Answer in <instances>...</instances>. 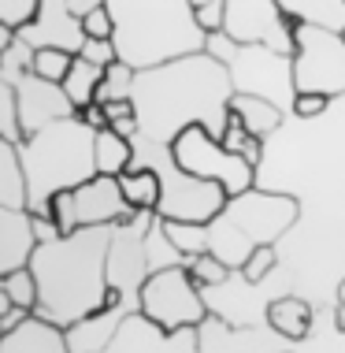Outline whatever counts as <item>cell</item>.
I'll return each instance as SVG.
<instances>
[{
  "instance_id": "6da1fadb",
  "label": "cell",
  "mask_w": 345,
  "mask_h": 353,
  "mask_svg": "<svg viewBox=\"0 0 345 353\" xmlns=\"http://www.w3.org/2000/svg\"><path fill=\"white\" fill-rule=\"evenodd\" d=\"M234 82L212 52H189L134 74L130 101L138 108V138L171 145L186 127L223 138Z\"/></svg>"
},
{
  "instance_id": "7a4b0ae2",
  "label": "cell",
  "mask_w": 345,
  "mask_h": 353,
  "mask_svg": "<svg viewBox=\"0 0 345 353\" xmlns=\"http://www.w3.org/2000/svg\"><path fill=\"white\" fill-rule=\"evenodd\" d=\"M115 223L79 227L74 234H60L56 242H37L30 272L37 279L34 316L71 327L112 301L108 283V242Z\"/></svg>"
},
{
  "instance_id": "3957f363",
  "label": "cell",
  "mask_w": 345,
  "mask_h": 353,
  "mask_svg": "<svg viewBox=\"0 0 345 353\" xmlns=\"http://www.w3.org/2000/svg\"><path fill=\"white\" fill-rule=\"evenodd\" d=\"M112 12V45L134 71L156 68L189 52H205L208 34L189 0H104Z\"/></svg>"
},
{
  "instance_id": "277c9868",
  "label": "cell",
  "mask_w": 345,
  "mask_h": 353,
  "mask_svg": "<svg viewBox=\"0 0 345 353\" xmlns=\"http://www.w3.org/2000/svg\"><path fill=\"white\" fill-rule=\"evenodd\" d=\"M97 130L82 116L56 119L19 141V160L26 175V212L52 216V197L60 190H79L97 175Z\"/></svg>"
},
{
  "instance_id": "5b68a950",
  "label": "cell",
  "mask_w": 345,
  "mask_h": 353,
  "mask_svg": "<svg viewBox=\"0 0 345 353\" xmlns=\"http://www.w3.org/2000/svg\"><path fill=\"white\" fill-rule=\"evenodd\" d=\"M301 223V201L293 194L253 186L238 197H227L223 212L208 223V245L230 272H242L256 245H279Z\"/></svg>"
},
{
  "instance_id": "8992f818",
  "label": "cell",
  "mask_w": 345,
  "mask_h": 353,
  "mask_svg": "<svg viewBox=\"0 0 345 353\" xmlns=\"http://www.w3.org/2000/svg\"><path fill=\"white\" fill-rule=\"evenodd\" d=\"M130 168H152L160 179V201L156 216L160 219H182V223H212L227 205V190L212 179H197L182 171L171 157V145L160 141L134 138V160Z\"/></svg>"
},
{
  "instance_id": "52a82bcc",
  "label": "cell",
  "mask_w": 345,
  "mask_h": 353,
  "mask_svg": "<svg viewBox=\"0 0 345 353\" xmlns=\"http://www.w3.org/2000/svg\"><path fill=\"white\" fill-rule=\"evenodd\" d=\"M205 52H212L219 63L230 71V82H234V93H253V97H267L271 104L290 116L293 112V56L275 52L267 45H238L230 41L223 30L208 34Z\"/></svg>"
},
{
  "instance_id": "ba28073f",
  "label": "cell",
  "mask_w": 345,
  "mask_h": 353,
  "mask_svg": "<svg viewBox=\"0 0 345 353\" xmlns=\"http://www.w3.org/2000/svg\"><path fill=\"white\" fill-rule=\"evenodd\" d=\"M293 85L297 93L345 97V37L320 23H297Z\"/></svg>"
},
{
  "instance_id": "9c48e42d",
  "label": "cell",
  "mask_w": 345,
  "mask_h": 353,
  "mask_svg": "<svg viewBox=\"0 0 345 353\" xmlns=\"http://www.w3.org/2000/svg\"><path fill=\"white\" fill-rule=\"evenodd\" d=\"M171 157H175V164L182 171H189V175L197 179H212L227 190L230 197L245 194V190L256 186V168L249 164L245 157H238V152H230L223 141L216 134H208L205 127H186L182 134L171 141Z\"/></svg>"
},
{
  "instance_id": "30bf717a",
  "label": "cell",
  "mask_w": 345,
  "mask_h": 353,
  "mask_svg": "<svg viewBox=\"0 0 345 353\" xmlns=\"http://www.w3.org/2000/svg\"><path fill=\"white\" fill-rule=\"evenodd\" d=\"M138 312H145L164 331H178V327H197L212 309H208L205 290L189 275V264H178V268H164L149 275L145 286H141Z\"/></svg>"
},
{
  "instance_id": "8fae6325",
  "label": "cell",
  "mask_w": 345,
  "mask_h": 353,
  "mask_svg": "<svg viewBox=\"0 0 345 353\" xmlns=\"http://www.w3.org/2000/svg\"><path fill=\"white\" fill-rule=\"evenodd\" d=\"M223 34L238 45H267L275 52L293 56L297 23L279 0H223Z\"/></svg>"
},
{
  "instance_id": "7c38bea8",
  "label": "cell",
  "mask_w": 345,
  "mask_h": 353,
  "mask_svg": "<svg viewBox=\"0 0 345 353\" xmlns=\"http://www.w3.org/2000/svg\"><path fill=\"white\" fill-rule=\"evenodd\" d=\"M152 212H138L127 223H115L112 242H108V283L123 301L138 312L141 286L152 275L149 253H145V234H149Z\"/></svg>"
},
{
  "instance_id": "4fadbf2b",
  "label": "cell",
  "mask_w": 345,
  "mask_h": 353,
  "mask_svg": "<svg viewBox=\"0 0 345 353\" xmlns=\"http://www.w3.org/2000/svg\"><path fill=\"white\" fill-rule=\"evenodd\" d=\"M97 353H200V335L197 327L164 331L145 312H130L123 327L115 331V339Z\"/></svg>"
},
{
  "instance_id": "5bb4252c",
  "label": "cell",
  "mask_w": 345,
  "mask_h": 353,
  "mask_svg": "<svg viewBox=\"0 0 345 353\" xmlns=\"http://www.w3.org/2000/svg\"><path fill=\"white\" fill-rule=\"evenodd\" d=\"M197 335H200V353H282L297 346L271 327H242V323L223 320L219 312H208L197 323Z\"/></svg>"
},
{
  "instance_id": "9a60e30c",
  "label": "cell",
  "mask_w": 345,
  "mask_h": 353,
  "mask_svg": "<svg viewBox=\"0 0 345 353\" xmlns=\"http://www.w3.org/2000/svg\"><path fill=\"white\" fill-rule=\"evenodd\" d=\"M15 97H19V127H23V138H30L34 130L49 127L56 119L79 116V108H74L71 97L63 93V85L41 79V74H34V71H26L23 79L15 82Z\"/></svg>"
},
{
  "instance_id": "2e32d148",
  "label": "cell",
  "mask_w": 345,
  "mask_h": 353,
  "mask_svg": "<svg viewBox=\"0 0 345 353\" xmlns=\"http://www.w3.org/2000/svg\"><path fill=\"white\" fill-rule=\"evenodd\" d=\"M19 37L30 49H67V52L79 56L85 30H82V19L71 12L67 0H41L37 15L26 26H19Z\"/></svg>"
},
{
  "instance_id": "e0dca14e",
  "label": "cell",
  "mask_w": 345,
  "mask_h": 353,
  "mask_svg": "<svg viewBox=\"0 0 345 353\" xmlns=\"http://www.w3.org/2000/svg\"><path fill=\"white\" fill-rule=\"evenodd\" d=\"M74 212L79 227H104V223H127L138 216V208L127 205L115 175H93L90 183L74 190Z\"/></svg>"
},
{
  "instance_id": "ac0fdd59",
  "label": "cell",
  "mask_w": 345,
  "mask_h": 353,
  "mask_svg": "<svg viewBox=\"0 0 345 353\" xmlns=\"http://www.w3.org/2000/svg\"><path fill=\"white\" fill-rule=\"evenodd\" d=\"M130 312H134L130 305L123 301L119 294H112V301L104 305L101 312H93V316H85L79 323H71V327H63L71 353H97V350H104L115 339V331L123 327V320H127Z\"/></svg>"
},
{
  "instance_id": "d6986e66",
  "label": "cell",
  "mask_w": 345,
  "mask_h": 353,
  "mask_svg": "<svg viewBox=\"0 0 345 353\" xmlns=\"http://www.w3.org/2000/svg\"><path fill=\"white\" fill-rule=\"evenodd\" d=\"M34 250H37V238L30 227V212L0 205V275L26 268Z\"/></svg>"
},
{
  "instance_id": "ffe728a7",
  "label": "cell",
  "mask_w": 345,
  "mask_h": 353,
  "mask_svg": "<svg viewBox=\"0 0 345 353\" xmlns=\"http://www.w3.org/2000/svg\"><path fill=\"white\" fill-rule=\"evenodd\" d=\"M264 323L271 331H279L290 342H304L315 327V305L301 294H279L275 301H267L264 309Z\"/></svg>"
},
{
  "instance_id": "44dd1931",
  "label": "cell",
  "mask_w": 345,
  "mask_h": 353,
  "mask_svg": "<svg viewBox=\"0 0 345 353\" xmlns=\"http://www.w3.org/2000/svg\"><path fill=\"white\" fill-rule=\"evenodd\" d=\"M0 353H71V346L63 327L41 316H26L15 331L0 335Z\"/></svg>"
},
{
  "instance_id": "7402d4cb",
  "label": "cell",
  "mask_w": 345,
  "mask_h": 353,
  "mask_svg": "<svg viewBox=\"0 0 345 353\" xmlns=\"http://www.w3.org/2000/svg\"><path fill=\"white\" fill-rule=\"evenodd\" d=\"M230 112L245 123L249 134H256L264 141L286 123V112L279 104H271L267 97H253V93H234V97H230Z\"/></svg>"
},
{
  "instance_id": "603a6c76",
  "label": "cell",
  "mask_w": 345,
  "mask_h": 353,
  "mask_svg": "<svg viewBox=\"0 0 345 353\" xmlns=\"http://www.w3.org/2000/svg\"><path fill=\"white\" fill-rule=\"evenodd\" d=\"M0 205L26 208V175L19 160V141L0 138Z\"/></svg>"
},
{
  "instance_id": "cb8c5ba5",
  "label": "cell",
  "mask_w": 345,
  "mask_h": 353,
  "mask_svg": "<svg viewBox=\"0 0 345 353\" xmlns=\"http://www.w3.org/2000/svg\"><path fill=\"white\" fill-rule=\"evenodd\" d=\"M104 79V68L101 63H93V60H85V56H74L71 60V71L63 74V93L71 97L74 108H85V104H93L97 101V85Z\"/></svg>"
},
{
  "instance_id": "d4e9b609",
  "label": "cell",
  "mask_w": 345,
  "mask_h": 353,
  "mask_svg": "<svg viewBox=\"0 0 345 353\" xmlns=\"http://www.w3.org/2000/svg\"><path fill=\"white\" fill-rule=\"evenodd\" d=\"M119 179V190L123 197H127L130 208H138V212H156V201H160V179L152 168H127Z\"/></svg>"
},
{
  "instance_id": "484cf974",
  "label": "cell",
  "mask_w": 345,
  "mask_h": 353,
  "mask_svg": "<svg viewBox=\"0 0 345 353\" xmlns=\"http://www.w3.org/2000/svg\"><path fill=\"white\" fill-rule=\"evenodd\" d=\"M93 152H97V175H123L134 160V138H123L112 127H104L97 130Z\"/></svg>"
},
{
  "instance_id": "4316f807",
  "label": "cell",
  "mask_w": 345,
  "mask_h": 353,
  "mask_svg": "<svg viewBox=\"0 0 345 353\" xmlns=\"http://www.w3.org/2000/svg\"><path fill=\"white\" fill-rule=\"evenodd\" d=\"M301 23H320L331 30H345V0H279Z\"/></svg>"
},
{
  "instance_id": "83f0119b",
  "label": "cell",
  "mask_w": 345,
  "mask_h": 353,
  "mask_svg": "<svg viewBox=\"0 0 345 353\" xmlns=\"http://www.w3.org/2000/svg\"><path fill=\"white\" fill-rule=\"evenodd\" d=\"M145 253H149V268H152V272L189 264V256L167 238V227H164V219H160L156 212H152V223H149V234H145Z\"/></svg>"
},
{
  "instance_id": "f1b7e54d",
  "label": "cell",
  "mask_w": 345,
  "mask_h": 353,
  "mask_svg": "<svg viewBox=\"0 0 345 353\" xmlns=\"http://www.w3.org/2000/svg\"><path fill=\"white\" fill-rule=\"evenodd\" d=\"M164 227H167V238L189 256V261L212 250V245H208V223H182V219H164Z\"/></svg>"
},
{
  "instance_id": "f546056e",
  "label": "cell",
  "mask_w": 345,
  "mask_h": 353,
  "mask_svg": "<svg viewBox=\"0 0 345 353\" xmlns=\"http://www.w3.org/2000/svg\"><path fill=\"white\" fill-rule=\"evenodd\" d=\"M134 71L130 63H123V60H115L104 68V79L97 85V104H108V101H123V97H130V90H134Z\"/></svg>"
},
{
  "instance_id": "4dcf8cb0",
  "label": "cell",
  "mask_w": 345,
  "mask_h": 353,
  "mask_svg": "<svg viewBox=\"0 0 345 353\" xmlns=\"http://www.w3.org/2000/svg\"><path fill=\"white\" fill-rule=\"evenodd\" d=\"M275 268H279V245H256L249 253V261L242 264V279L249 286H260L275 275Z\"/></svg>"
},
{
  "instance_id": "1f68e13d",
  "label": "cell",
  "mask_w": 345,
  "mask_h": 353,
  "mask_svg": "<svg viewBox=\"0 0 345 353\" xmlns=\"http://www.w3.org/2000/svg\"><path fill=\"white\" fill-rule=\"evenodd\" d=\"M0 279H4V290L12 294V301L19 305V309H26V312L37 309V279H34L30 264H26V268L8 272V275H0Z\"/></svg>"
},
{
  "instance_id": "d6a6232c",
  "label": "cell",
  "mask_w": 345,
  "mask_h": 353,
  "mask_svg": "<svg viewBox=\"0 0 345 353\" xmlns=\"http://www.w3.org/2000/svg\"><path fill=\"white\" fill-rule=\"evenodd\" d=\"M0 138L23 141V127H19V97H15V85L4 79V71H0Z\"/></svg>"
},
{
  "instance_id": "836d02e7",
  "label": "cell",
  "mask_w": 345,
  "mask_h": 353,
  "mask_svg": "<svg viewBox=\"0 0 345 353\" xmlns=\"http://www.w3.org/2000/svg\"><path fill=\"white\" fill-rule=\"evenodd\" d=\"M189 275H194L197 286H223L234 272H230L216 253H200V256H194V261H189Z\"/></svg>"
},
{
  "instance_id": "e575fe53",
  "label": "cell",
  "mask_w": 345,
  "mask_h": 353,
  "mask_svg": "<svg viewBox=\"0 0 345 353\" xmlns=\"http://www.w3.org/2000/svg\"><path fill=\"white\" fill-rule=\"evenodd\" d=\"M71 60H74V52H67V49H37L34 74H41L49 82H63V74L71 71Z\"/></svg>"
},
{
  "instance_id": "d590c367",
  "label": "cell",
  "mask_w": 345,
  "mask_h": 353,
  "mask_svg": "<svg viewBox=\"0 0 345 353\" xmlns=\"http://www.w3.org/2000/svg\"><path fill=\"white\" fill-rule=\"evenodd\" d=\"M34 52H37V49H30L23 37H15V45H12L4 56H0V71H4V79L12 82V85L23 79L26 71H34Z\"/></svg>"
},
{
  "instance_id": "8d00e7d4",
  "label": "cell",
  "mask_w": 345,
  "mask_h": 353,
  "mask_svg": "<svg viewBox=\"0 0 345 353\" xmlns=\"http://www.w3.org/2000/svg\"><path fill=\"white\" fill-rule=\"evenodd\" d=\"M104 116H108V127L123 138H138V108H134L130 97L123 101H108L104 104Z\"/></svg>"
},
{
  "instance_id": "74e56055",
  "label": "cell",
  "mask_w": 345,
  "mask_h": 353,
  "mask_svg": "<svg viewBox=\"0 0 345 353\" xmlns=\"http://www.w3.org/2000/svg\"><path fill=\"white\" fill-rule=\"evenodd\" d=\"M52 219L60 227V234H74L79 231V212H74V190H60L52 197Z\"/></svg>"
},
{
  "instance_id": "f35d334b",
  "label": "cell",
  "mask_w": 345,
  "mask_h": 353,
  "mask_svg": "<svg viewBox=\"0 0 345 353\" xmlns=\"http://www.w3.org/2000/svg\"><path fill=\"white\" fill-rule=\"evenodd\" d=\"M41 0H0V26H26L37 15Z\"/></svg>"
},
{
  "instance_id": "ab89813d",
  "label": "cell",
  "mask_w": 345,
  "mask_h": 353,
  "mask_svg": "<svg viewBox=\"0 0 345 353\" xmlns=\"http://www.w3.org/2000/svg\"><path fill=\"white\" fill-rule=\"evenodd\" d=\"M331 101L334 97H323V93H297L290 116H297V119H320L323 112L331 108Z\"/></svg>"
},
{
  "instance_id": "60d3db41",
  "label": "cell",
  "mask_w": 345,
  "mask_h": 353,
  "mask_svg": "<svg viewBox=\"0 0 345 353\" xmlns=\"http://www.w3.org/2000/svg\"><path fill=\"white\" fill-rule=\"evenodd\" d=\"M79 56H85V60H93V63H101V68H108V63L119 60V56H115L112 37H85L82 49H79Z\"/></svg>"
},
{
  "instance_id": "b9f144b4",
  "label": "cell",
  "mask_w": 345,
  "mask_h": 353,
  "mask_svg": "<svg viewBox=\"0 0 345 353\" xmlns=\"http://www.w3.org/2000/svg\"><path fill=\"white\" fill-rule=\"evenodd\" d=\"M82 30H85V37H112V30H115V23H112V12L108 8H93V12H85L82 15Z\"/></svg>"
},
{
  "instance_id": "7bdbcfd3",
  "label": "cell",
  "mask_w": 345,
  "mask_h": 353,
  "mask_svg": "<svg viewBox=\"0 0 345 353\" xmlns=\"http://www.w3.org/2000/svg\"><path fill=\"white\" fill-rule=\"evenodd\" d=\"M223 15H227L223 0H208V4H200V8H197V23H200V30H205V34L223 30Z\"/></svg>"
},
{
  "instance_id": "ee69618b",
  "label": "cell",
  "mask_w": 345,
  "mask_h": 353,
  "mask_svg": "<svg viewBox=\"0 0 345 353\" xmlns=\"http://www.w3.org/2000/svg\"><path fill=\"white\" fill-rule=\"evenodd\" d=\"M223 145L230 149V152H238V157H242V149H245V141H249V130H245V123L234 116V112H230V119H227V130H223Z\"/></svg>"
},
{
  "instance_id": "f6af8a7d",
  "label": "cell",
  "mask_w": 345,
  "mask_h": 353,
  "mask_svg": "<svg viewBox=\"0 0 345 353\" xmlns=\"http://www.w3.org/2000/svg\"><path fill=\"white\" fill-rule=\"evenodd\" d=\"M30 227H34L37 242H56V238H60V227H56L52 216H30Z\"/></svg>"
},
{
  "instance_id": "bcb514c9",
  "label": "cell",
  "mask_w": 345,
  "mask_h": 353,
  "mask_svg": "<svg viewBox=\"0 0 345 353\" xmlns=\"http://www.w3.org/2000/svg\"><path fill=\"white\" fill-rule=\"evenodd\" d=\"M79 116H82L85 123H90L93 130H104V127H108V116H104V104H97V101H93V104H85V108H79Z\"/></svg>"
},
{
  "instance_id": "7dc6e473",
  "label": "cell",
  "mask_w": 345,
  "mask_h": 353,
  "mask_svg": "<svg viewBox=\"0 0 345 353\" xmlns=\"http://www.w3.org/2000/svg\"><path fill=\"white\" fill-rule=\"evenodd\" d=\"M26 316H34V312H26V309H19V305H15V309L8 312V316H0V335H8V331H15V327H19V323H23Z\"/></svg>"
},
{
  "instance_id": "c3c4849f",
  "label": "cell",
  "mask_w": 345,
  "mask_h": 353,
  "mask_svg": "<svg viewBox=\"0 0 345 353\" xmlns=\"http://www.w3.org/2000/svg\"><path fill=\"white\" fill-rule=\"evenodd\" d=\"M67 4H71V12H74V15L82 19L85 12H93V8H101L104 0H67Z\"/></svg>"
},
{
  "instance_id": "681fc988",
  "label": "cell",
  "mask_w": 345,
  "mask_h": 353,
  "mask_svg": "<svg viewBox=\"0 0 345 353\" xmlns=\"http://www.w3.org/2000/svg\"><path fill=\"white\" fill-rule=\"evenodd\" d=\"M15 37H19V30H15V26H0V56H4V52L15 45Z\"/></svg>"
},
{
  "instance_id": "f907efd6",
  "label": "cell",
  "mask_w": 345,
  "mask_h": 353,
  "mask_svg": "<svg viewBox=\"0 0 345 353\" xmlns=\"http://www.w3.org/2000/svg\"><path fill=\"white\" fill-rule=\"evenodd\" d=\"M338 309H345V279L338 283Z\"/></svg>"
},
{
  "instance_id": "816d5d0a",
  "label": "cell",
  "mask_w": 345,
  "mask_h": 353,
  "mask_svg": "<svg viewBox=\"0 0 345 353\" xmlns=\"http://www.w3.org/2000/svg\"><path fill=\"white\" fill-rule=\"evenodd\" d=\"M189 4H194V8H200V4H208V0H189Z\"/></svg>"
},
{
  "instance_id": "f5cc1de1",
  "label": "cell",
  "mask_w": 345,
  "mask_h": 353,
  "mask_svg": "<svg viewBox=\"0 0 345 353\" xmlns=\"http://www.w3.org/2000/svg\"><path fill=\"white\" fill-rule=\"evenodd\" d=\"M282 353H293V350H282Z\"/></svg>"
},
{
  "instance_id": "db71d44e",
  "label": "cell",
  "mask_w": 345,
  "mask_h": 353,
  "mask_svg": "<svg viewBox=\"0 0 345 353\" xmlns=\"http://www.w3.org/2000/svg\"><path fill=\"white\" fill-rule=\"evenodd\" d=\"M342 37H345V30H342Z\"/></svg>"
}]
</instances>
